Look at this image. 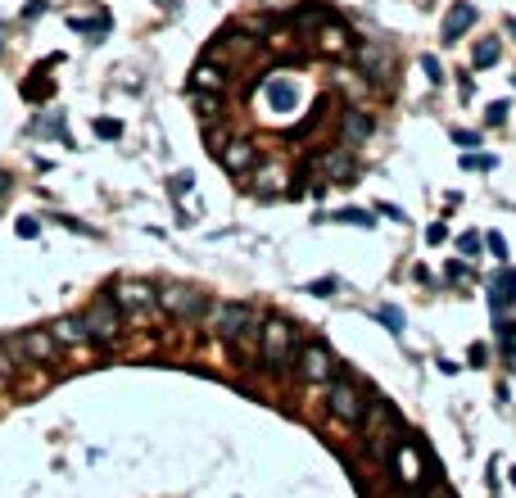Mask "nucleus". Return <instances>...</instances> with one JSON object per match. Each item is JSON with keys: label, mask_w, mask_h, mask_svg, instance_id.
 I'll list each match as a JSON object with an SVG mask.
<instances>
[{"label": "nucleus", "mask_w": 516, "mask_h": 498, "mask_svg": "<svg viewBox=\"0 0 516 498\" xmlns=\"http://www.w3.org/2000/svg\"><path fill=\"white\" fill-rule=\"evenodd\" d=\"M363 426H367V453L385 466L389 457H394V448L403 444V417L394 412V403H389V399H372V403H367Z\"/></svg>", "instance_id": "1"}, {"label": "nucleus", "mask_w": 516, "mask_h": 498, "mask_svg": "<svg viewBox=\"0 0 516 498\" xmlns=\"http://www.w3.org/2000/svg\"><path fill=\"white\" fill-rule=\"evenodd\" d=\"M208 326H213V336H222V345H236L245 340L249 331L263 326V313L249 308V303H208Z\"/></svg>", "instance_id": "2"}, {"label": "nucleus", "mask_w": 516, "mask_h": 498, "mask_svg": "<svg viewBox=\"0 0 516 498\" xmlns=\"http://www.w3.org/2000/svg\"><path fill=\"white\" fill-rule=\"evenodd\" d=\"M299 349V331H294L286 317H263V345H258V358L268 367H286Z\"/></svg>", "instance_id": "3"}, {"label": "nucleus", "mask_w": 516, "mask_h": 498, "mask_svg": "<svg viewBox=\"0 0 516 498\" xmlns=\"http://www.w3.org/2000/svg\"><path fill=\"white\" fill-rule=\"evenodd\" d=\"M354 59H358V68H363V77L372 82L376 91H389L394 87V77H398V59H394V50H389L385 41H363L354 50Z\"/></svg>", "instance_id": "4"}, {"label": "nucleus", "mask_w": 516, "mask_h": 498, "mask_svg": "<svg viewBox=\"0 0 516 498\" xmlns=\"http://www.w3.org/2000/svg\"><path fill=\"white\" fill-rule=\"evenodd\" d=\"M159 308L177 322H200L208 313V294L195 290V285H182V281H168L159 285Z\"/></svg>", "instance_id": "5"}, {"label": "nucleus", "mask_w": 516, "mask_h": 498, "mask_svg": "<svg viewBox=\"0 0 516 498\" xmlns=\"http://www.w3.org/2000/svg\"><path fill=\"white\" fill-rule=\"evenodd\" d=\"M326 408H331L344 426H363V417H367V394L358 390V380L331 376V380H326Z\"/></svg>", "instance_id": "6"}, {"label": "nucleus", "mask_w": 516, "mask_h": 498, "mask_svg": "<svg viewBox=\"0 0 516 498\" xmlns=\"http://www.w3.org/2000/svg\"><path fill=\"white\" fill-rule=\"evenodd\" d=\"M114 303H118L122 317H131V322H145V317H154V308H159V290H154L150 281H136V277H127V281L114 285Z\"/></svg>", "instance_id": "7"}, {"label": "nucleus", "mask_w": 516, "mask_h": 498, "mask_svg": "<svg viewBox=\"0 0 516 498\" xmlns=\"http://www.w3.org/2000/svg\"><path fill=\"white\" fill-rule=\"evenodd\" d=\"M86 336L96 340V345H114L122 331V313H118V303H114V294H100L91 308H86Z\"/></svg>", "instance_id": "8"}, {"label": "nucleus", "mask_w": 516, "mask_h": 498, "mask_svg": "<svg viewBox=\"0 0 516 498\" xmlns=\"http://www.w3.org/2000/svg\"><path fill=\"white\" fill-rule=\"evenodd\" d=\"M10 345V358H23V362H54V354H59V340L50 336V331H19L14 340H5Z\"/></svg>", "instance_id": "9"}, {"label": "nucleus", "mask_w": 516, "mask_h": 498, "mask_svg": "<svg viewBox=\"0 0 516 498\" xmlns=\"http://www.w3.org/2000/svg\"><path fill=\"white\" fill-rule=\"evenodd\" d=\"M389 462H394L398 485L408 489V494H412V489H417L426 476H430V471H426V457H421V444H417V440H408V435H403V444L394 448V457H389Z\"/></svg>", "instance_id": "10"}, {"label": "nucleus", "mask_w": 516, "mask_h": 498, "mask_svg": "<svg viewBox=\"0 0 516 498\" xmlns=\"http://www.w3.org/2000/svg\"><path fill=\"white\" fill-rule=\"evenodd\" d=\"M294 367H299L303 380H322V385H326V380L335 376V358H331V349H326L322 340H303Z\"/></svg>", "instance_id": "11"}, {"label": "nucleus", "mask_w": 516, "mask_h": 498, "mask_svg": "<svg viewBox=\"0 0 516 498\" xmlns=\"http://www.w3.org/2000/svg\"><path fill=\"white\" fill-rule=\"evenodd\" d=\"M217 163H222L231 177H249V173H258V163H263V154H258V145L254 141H226L222 150H217Z\"/></svg>", "instance_id": "12"}, {"label": "nucleus", "mask_w": 516, "mask_h": 498, "mask_svg": "<svg viewBox=\"0 0 516 498\" xmlns=\"http://www.w3.org/2000/svg\"><path fill=\"white\" fill-rule=\"evenodd\" d=\"M263 96H268L272 113H294V109L303 105V87L294 82V77H286V73H272L268 82H263Z\"/></svg>", "instance_id": "13"}, {"label": "nucleus", "mask_w": 516, "mask_h": 498, "mask_svg": "<svg viewBox=\"0 0 516 498\" xmlns=\"http://www.w3.org/2000/svg\"><path fill=\"white\" fill-rule=\"evenodd\" d=\"M507 303H516V268L503 263L489 277V308H494V317H507Z\"/></svg>", "instance_id": "14"}, {"label": "nucleus", "mask_w": 516, "mask_h": 498, "mask_svg": "<svg viewBox=\"0 0 516 498\" xmlns=\"http://www.w3.org/2000/svg\"><path fill=\"white\" fill-rule=\"evenodd\" d=\"M372 131H376V118H372L367 109L349 105V109L340 113V136H344V145H363Z\"/></svg>", "instance_id": "15"}, {"label": "nucleus", "mask_w": 516, "mask_h": 498, "mask_svg": "<svg viewBox=\"0 0 516 498\" xmlns=\"http://www.w3.org/2000/svg\"><path fill=\"white\" fill-rule=\"evenodd\" d=\"M317 50L340 59V54L354 50V36H349V28H344L340 19H331V23H322V28H317Z\"/></svg>", "instance_id": "16"}, {"label": "nucleus", "mask_w": 516, "mask_h": 498, "mask_svg": "<svg viewBox=\"0 0 516 498\" xmlns=\"http://www.w3.org/2000/svg\"><path fill=\"white\" fill-rule=\"evenodd\" d=\"M317 168H322L331 182H354V173H358L354 150H349V145H340V150H326L322 159H317Z\"/></svg>", "instance_id": "17"}, {"label": "nucleus", "mask_w": 516, "mask_h": 498, "mask_svg": "<svg viewBox=\"0 0 516 498\" xmlns=\"http://www.w3.org/2000/svg\"><path fill=\"white\" fill-rule=\"evenodd\" d=\"M475 28V5H453L449 14H444V28H440V41L453 45L462 32H471Z\"/></svg>", "instance_id": "18"}, {"label": "nucleus", "mask_w": 516, "mask_h": 498, "mask_svg": "<svg viewBox=\"0 0 516 498\" xmlns=\"http://www.w3.org/2000/svg\"><path fill=\"white\" fill-rule=\"evenodd\" d=\"M312 222H344V227H376L372 208H335V213H317Z\"/></svg>", "instance_id": "19"}, {"label": "nucleus", "mask_w": 516, "mask_h": 498, "mask_svg": "<svg viewBox=\"0 0 516 498\" xmlns=\"http://www.w3.org/2000/svg\"><path fill=\"white\" fill-rule=\"evenodd\" d=\"M494 336H498V354H503V367L516 371V322L494 317Z\"/></svg>", "instance_id": "20"}, {"label": "nucleus", "mask_w": 516, "mask_h": 498, "mask_svg": "<svg viewBox=\"0 0 516 498\" xmlns=\"http://www.w3.org/2000/svg\"><path fill=\"white\" fill-rule=\"evenodd\" d=\"M50 336L59 340V345H86V340H91V336H86V322H82V317H59V322L50 326Z\"/></svg>", "instance_id": "21"}, {"label": "nucleus", "mask_w": 516, "mask_h": 498, "mask_svg": "<svg viewBox=\"0 0 516 498\" xmlns=\"http://www.w3.org/2000/svg\"><path fill=\"white\" fill-rule=\"evenodd\" d=\"M331 19H340L331 5H308V10L294 14V28H299V32H317V28H322V23H331Z\"/></svg>", "instance_id": "22"}, {"label": "nucleus", "mask_w": 516, "mask_h": 498, "mask_svg": "<svg viewBox=\"0 0 516 498\" xmlns=\"http://www.w3.org/2000/svg\"><path fill=\"white\" fill-rule=\"evenodd\" d=\"M68 28H73V32H82V36H91V41H100V36H109V28H114V23H109V14H100V19H68Z\"/></svg>", "instance_id": "23"}, {"label": "nucleus", "mask_w": 516, "mask_h": 498, "mask_svg": "<svg viewBox=\"0 0 516 498\" xmlns=\"http://www.w3.org/2000/svg\"><path fill=\"white\" fill-rule=\"evenodd\" d=\"M498 54H503V41L484 36V41H475V50H471V68H494Z\"/></svg>", "instance_id": "24"}, {"label": "nucleus", "mask_w": 516, "mask_h": 498, "mask_svg": "<svg viewBox=\"0 0 516 498\" xmlns=\"http://www.w3.org/2000/svg\"><path fill=\"white\" fill-rule=\"evenodd\" d=\"M23 96H28V100H50V96H54V82L41 73V68H32V73H28V82H23Z\"/></svg>", "instance_id": "25"}, {"label": "nucleus", "mask_w": 516, "mask_h": 498, "mask_svg": "<svg viewBox=\"0 0 516 498\" xmlns=\"http://www.w3.org/2000/svg\"><path fill=\"white\" fill-rule=\"evenodd\" d=\"M32 131H36V136H54V141L73 145V141H68V131H64V113H45V118H36Z\"/></svg>", "instance_id": "26"}, {"label": "nucleus", "mask_w": 516, "mask_h": 498, "mask_svg": "<svg viewBox=\"0 0 516 498\" xmlns=\"http://www.w3.org/2000/svg\"><path fill=\"white\" fill-rule=\"evenodd\" d=\"M191 91H222L217 68H213V64H200V68H195V77H191Z\"/></svg>", "instance_id": "27"}, {"label": "nucleus", "mask_w": 516, "mask_h": 498, "mask_svg": "<svg viewBox=\"0 0 516 498\" xmlns=\"http://www.w3.org/2000/svg\"><path fill=\"white\" fill-rule=\"evenodd\" d=\"M376 317L394 331V336H403V326H408V317H403V308H394V303H380L376 308Z\"/></svg>", "instance_id": "28"}, {"label": "nucleus", "mask_w": 516, "mask_h": 498, "mask_svg": "<svg viewBox=\"0 0 516 498\" xmlns=\"http://www.w3.org/2000/svg\"><path fill=\"white\" fill-rule=\"evenodd\" d=\"M303 290L317 294V299H331V294H340V277H317V281H308Z\"/></svg>", "instance_id": "29"}, {"label": "nucleus", "mask_w": 516, "mask_h": 498, "mask_svg": "<svg viewBox=\"0 0 516 498\" xmlns=\"http://www.w3.org/2000/svg\"><path fill=\"white\" fill-rule=\"evenodd\" d=\"M191 186H195V173H172V177H168V195L182 204V195L191 191Z\"/></svg>", "instance_id": "30"}, {"label": "nucleus", "mask_w": 516, "mask_h": 498, "mask_svg": "<svg viewBox=\"0 0 516 498\" xmlns=\"http://www.w3.org/2000/svg\"><path fill=\"white\" fill-rule=\"evenodd\" d=\"M484 249V236H475V231H462V236H458V254H462V259H471V254H480Z\"/></svg>", "instance_id": "31"}, {"label": "nucleus", "mask_w": 516, "mask_h": 498, "mask_svg": "<svg viewBox=\"0 0 516 498\" xmlns=\"http://www.w3.org/2000/svg\"><path fill=\"white\" fill-rule=\"evenodd\" d=\"M494 154H462V168L466 173H489V168H494Z\"/></svg>", "instance_id": "32"}, {"label": "nucleus", "mask_w": 516, "mask_h": 498, "mask_svg": "<svg viewBox=\"0 0 516 498\" xmlns=\"http://www.w3.org/2000/svg\"><path fill=\"white\" fill-rule=\"evenodd\" d=\"M96 136H100V141H118V136H122V122H118V118H96Z\"/></svg>", "instance_id": "33"}, {"label": "nucleus", "mask_w": 516, "mask_h": 498, "mask_svg": "<svg viewBox=\"0 0 516 498\" xmlns=\"http://www.w3.org/2000/svg\"><path fill=\"white\" fill-rule=\"evenodd\" d=\"M421 73H426L430 82H435V87H440L444 77H449V73H444V64H440V59H435V54H421Z\"/></svg>", "instance_id": "34"}, {"label": "nucleus", "mask_w": 516, "mask_h": 498, "mask_svg": "<svg viewBox=\"0 0 516 498\" xmlns=\"http://www.w3.org/2000/svg\"><path fill=\"white\" fill-rule=\"evenodd\" d=\"M191 96H195V109H200L204 118H213V113H217V105H222V100H217V96H208V91H191Z\"/></svg>", "instance_id": "35"}, {"label": "nucleus", "mask_w": 516, "mask_h": 498, "mask_svg": "<svg viewBox=\"0 0 516 498\" xmlns=\"http://www.w3.org/2000/svg\"><path fill=\"white\" fill-rule=\"evenodd\" d=\"M484 249H489L494 259H507V240L498 236V231H489V236H484Z\"/></svg>", "instance_id": "36"}, {"label": "nucleus", "mask_w": 516, "mask_h": 498, "mask_svg": "<svg viewBox=\"0 0 516 498\" xmlns=\"http://www.w3.org/2000/svg\"><path fill=\"white\" fill-rule=\"evenodd\" d=\"M507 100H494V105H489V113H484V118H489V127H498V122H507Z\"/></svg>", "instance_id": "37"}, {"label": "nucleus", "mask_w": 516, "mask_h": 498, "mask_svg": "<svg viewBox=\"0 0 516 498\" xmlns=\"http://www.w3.org/2000/svg\"><path fill=\"white\" fill-rule=\"evenodd\" d=\"M444 277H449V281H466V277H471V268H466L462 259H453L449 268H444Z\"/></svg>", "instance_id": "38"}, {"label": "nucleus", "mask_w": 516, "mask_h": 498, "mask_svg": "<svg viewBox=\"0 0 516 498\" xmlns=\"http://www.w3.org/2000/svg\"><path fill=\"white\" fill-rule=\"evenodd\" d=\"M19 236L23 240H36V236H41V222H36V217H19Z\"/></svg>", "instance_id": "39"}, {"label": "nucleus", "mask_w": 516, "mask_h": 498, "mask_svg": "<svg viewBox=\"0 0 516 498\" xmlns=\"http://www.w3.org/2000/svg\"><path fill=\"white\" fill-rule=\"evenodd\" d=\"M444 240H449V227H444V222H430L426 227V245H444Z\"/></svg>", "instance_id": "40"}, {"label": "nucleus", "mask_w": 516, "mask_h": 498, "mask_svg": "<svg viewBox=\"0 0 516 498\" xmlns=\"http://www.w3.org/2000/svg\"><path fill=\"white\" fill-rule=\"evenodd\" d=\"M466 362H471V367H484V362H489V345H471L466 349Z\"/></svg>", "instance_id": "41"}, {"label": "nucleus", "mask_w": 516, "mask_h": 498, "mask_svg": "<svg viewBox=\"0 0 516 498\" xmlns=\"http://www.w3.org/2000/svg\"><path fill=\"white\" fill-rule=\"evenodd\" d=\"M453 145H480V131H471V127H458V131H453Z\"/></svg>", "instance_id": "42"}, {"label": "nucleus", "mask_w": 516, "mask_h": 498, "mask_svg": "<svg viewBox=\"0 0 516 498\" xmlns=\"http://www.w3.org/2000/svg\"><path fill=\"white\" fill-rule=\"evenodd\" d=\"M277 186H281V177H277V173H263V177H258V186H254V191H258V195H272Z\"/></svg>", "instance_id": "43"}, {"label": "nucleus", "mask_w": 516, "mask_h": 498, "mask_svg": "<svg viewBox=\"0 0 516 498\" xmlns=\"http://www.w3.org/2000/svg\"><path fill=\"white\" fill-rule=\"evenodd\" d=\"M376 213H385L389 222H408V213H403L398 204H376Z\"/></svg>", "instance_id": "44"}, {"label": "nucleus", "mask_w": 516, "mask_h": 498, "mask_svg": "<svg viewBox=\"0 0 516 498\" xmlns=\"http://www.w3.org/2000/svg\"><path fill=\"white\" fill-rule=\"evenodd\" d=\"M10 376V345H5V340H0V380Z\"/></svg>", "instance_id": "45"}, {"label": "nucleus", "mask_w": 516, "mask_h": 498, "mask_svg": "<svg viewBox=\"0 0 516 498\" xmlns=\"http://www.w3.org/2000/svg\"><path fill=\"white\" fill-rule=\"evenodd\" d=\"M36 14H45V0H28V10H23V19H36Z\"/></svg>", "instance_id": "46"}, {"label": "nucleus", "mask_w": 516, "mask_h": 498, "mask_svg": "<svg viewBox=\"0 0 516 498\" xmlns=\"http://www.w3.org/2000/svg\"><path fill=\"white\" fill-rule=\"evenodd\" d=\"M10 186H14V177H10V173H0V199L10 195Z\"/></svg>", "instance_id": "47"}, {"label": "nucleus", "mask_w": 516, "mask_h": 498, "mask_svg": "<svg viewBox=\"0 0 516 498\" xmlns=\"http://www.w3.org/2000/svg\"><path fill=\"white\" fill-rule=\"evenodd\" d=\"M507 32H512V36H516V19H507Z\"/></svg>", "instance_id": "48"}, {"label": "nucleus", "mask_w": 516, "mask_h": 498, "mask_svg": "<svg viewBox=\"0 0 516 498\" xmlns=\"http://www.w3.org/2000/svg\"><path fill=\"white\" fill-rule=\"evenodd\" d=\"M512 485H516V466H512Z\"/></svg>", "instance_id": "49"}, {"label": "nucleus", "mask_w": 516, "mask_h": 498, "mask_svg": "<svg viewBox=\"0 0 516 498\" xmlns=\"http://www.w3.org/2000/svg\"><path fill=\"white\" fill-rule=\"evenodd\" d=\"M512 87H516V77H512Z\"/></svg>", "instance_id": "50"}]
</instances>
